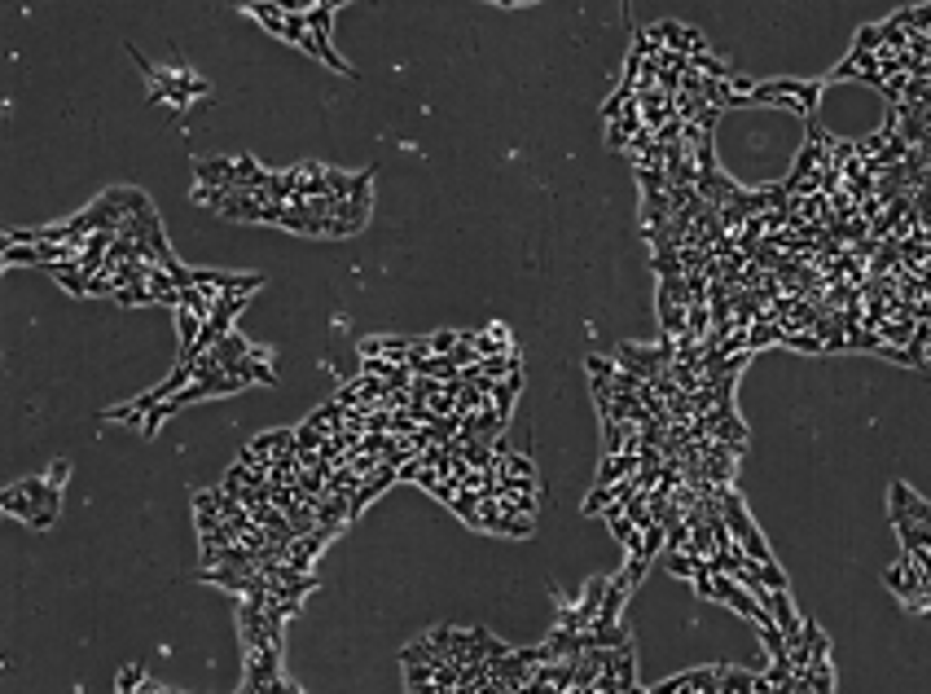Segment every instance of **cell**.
Instances as JSON below:
<instances>
[{
    "label": "cell",
    "instance_id": "6da1fadb",
    "mask_svg": "<svg viewBox=\"0 0 931 694\" xmlns=\"http://www.w3.org/2000/svg\"><path fill=\"white\" fill-rule=\"evenodd\" d=\"M128 53H133V62L141 67L145 84H150V101H159V106H176V110H185V106H194V97H207V93H211V79H202L198 70H189V67H154L150 58H141V53H136V44H128Z\"/></svg>",
    "mask_w": 931,
    "mask_h": 694
},
{
    "label": "cell",
    "instance_id": "7a4b0ae2",
    "mask_svg": "<svg viewBox=\"0 0 931 694\" xmlns=\"http://www.w3.org/2000/svg\"><path fill=\"white\" fill-rule=\"evenodd\" d=\"M817 97H822V79H765L751 88L747 106H778L804 119H817Z\"/></svg>",
    "mask_w": 931,
    "mask_h": 694
},
{
    "label": "cell",
    "instance_id": "3957f363",
    "mask_svg": "<svg viewBox=\"0 0 931 694\" xmlns=\"http://www.w3.org/2000/svg\"><path fill=\"white\" fill-rule=\"evenodd\" d=\"M303 14H308V32H312V40H308V53H317L326 67L352 75V67L338 58V49L330 44V23H334V14H338V5H303Z\"/></svg>",
    "mask_w": 931,
    "mask_h": 694
},
{
    "label": "cell",
    "instance_id": "277c9868",
    "mask_svg": "<svg viewBox=\"0 0 931 694\" xmlns=\"http://www.w3.org/2000/svg\"><path fill=\"white\" fill-rule=\"evenodd\" d=\"M18 488L27 493V501L35 505V519H32V528L35 532H44V528H53L58 523V510H62V488H53L44 475H32V479H18Z\"/></svg>",
    "mask_w": 931,
    "mask_h": 694
},
{
    "label": "cell",
    "instance_id": "5b68a950",
    "mask_svg": "<svg viewBox=\"0 0 931 694\" xmlns=\"http://www.w3.org/2000/svg\"><path fill=\"white\" fill-rule=\"evenodd\" d=\"M923 580H927V576H923V567H918L914 559H905V554L897 559V567H888V571H883V585H888V589H892V594H897L900 602L909 606V611L918 606Z\"/></svg>",
    "mask_w": 931,
    "mask_h": 694
},
{
    "label": "cell",
    "instance_id": "8992f818",
    "mask_svg": "<svg viewBox=\"0 0 931 694\" xmlns=\"http://www.w3.org/2000/svg\"><path fill=\"white\" fill-rule=\"evenodd\" d=\"M888 505H892V519H909L918 528H931V501H923L909 484H892L888 488Z\"/></svg>",
    "mask_w": 931,
    "mask_h": 694
},
{
    "label": "cell",
    "instance_id": "52a82bcc",
    "mask_svg": "<svg viewBox=\"0 0 931 694\" xmlns=\"http://www.w3.org/2000/svg\"><path fill=\"white\" fill-rule=\"evenodd\" d=\"M470 343H475L479 361H488V356H510V334H505V326H488V330L470 334Z\"/></svg>",
    "mask_w": 931,
    "mask_h": 694
},
{
    "label": "cell",
    "instance_id": "ba28073f",
    "mask_svg": "<svg viewBox=\"0 0 931 694\" xmlns=\"http://www.w3.org/2000/svg\"><path fill=\"white\" fill-rule=\"evenodd\" d=\"M0 510L9 514V519H23L27 528H32V519H35V505L27 501V493L18 488V484H9L5 493H0Z\"/></svg>",
    "mask_w": 931,
    "mask_h": 694
},
{
    "label": "cell",
    "instance_id": "9c48e42d",
    "mask_svg": "<svg viewBox=\"0 0 931 694\" xmlns=\"http://www.w3.org/2000/svg\"><path fill=\"white\" fill-rule=\"evenodd\" d=\"M804 681H808V690L813 694H834V668L831 660H813L804 672H799Z\"/></svg>",
    "mask_w": 931,
    "mask_h": 694
},
{
    "label": "cell",
    "instance_id": "30bf717a",
    "mask_svg": "<svg viewBox=\"0 0 931 694\" xmlns=\"http://www.w3.org/2000/svg\"><path fill=\"white\" fill-rule=\"evenodd\" d=\"M246 14L255 23H264L272 35H281V27H286V5H246Z\"/></svg>",
    "mask_w": 931,
    "mask_h": 694
},
{
    "label": "cell",
    "instance_id": "8fae6325",
    "mask_svg": "<svg viewBox=\"0 0 931 694\" xmlns=\"http://www.w3.org/2000/svg\"><path fill=\"white\" fill-rule=\"evenodd\" d=\"M448 510L462 519L466 528H479V496H475V493H466V488H462V493L453 496V505H448Z\"/></svg>",
    "mask_w": 931,
    "mask_h": 694
},
{
    "label": "cell",
    "instance_id": "7c38bea8",
    "mask_svg": "<svg viewBox=\"0 0 931 694\" xmlns=\"http://www.w3.org/2000/svg\"><path fill=\"white\" fill-rule=\"evenodd\" d=\"M664 562H668V571L681 576V580H695L698 567H703V559H695V554H664Z\"/></svg>",
    "mask_w": 931,
    "mask_h": 694
},
{
    "label": "cell",
    "instance_id": "4fadbf2b",
    "mask_svg": "<svg viewBox=\"0 0 931 694\" xmlns=\"http://www.w3.org/2000/svg\"><path fill=\"white\" fill-rule=\"evenodd\" d=\"M145 681H150V677H145V668H141V663H128V668L119 672V686H115V694H136Z\"/></svg>",
    "mask_w": 931,
    "mask_h": 694
},
{
    "label": "cell",
    "instance_id": "5bb4252c",
    "mask_svg": "<svg viewBox=\"0 0 931 694\" xmlns=\"http://www.w3.org/2000/svg\"><path fill=\"white\" fill-rule=\"evenodd\" d=\"M760 585H765V589H787V576H782L778 562H765V567H760Z\"/></svg>",
    "mask_w": 931,
    "mask_h": 694
},
{
    "label": "cell",
    "instance_id": "9a60e30c",
    "mask_svg": "<svg viewBox=\"0 0 931 694\" xmlns=\"http://www.w3.org/2000/svg\"><path fill=\"white\" fill-rule=\"evenodd\" d=\"M611 501H615V493H611V488H594V493H589V501H585V514H602Z\"/></svg>",
    "mask_w": 931,
    "mask_h": 694
},
{
    "label": "cell",
    "instance_id": "2e32d148",
    "mask_svg": "<svg viewBox=\"0 0 931 694\" xmlns=\"http://www.w3.org/2000/svg\"><path fill=\"white\" fill-rule=\"evenodd\" d=\"M44 479H49L53 488H62V484L70 479V462H67V458H58V462L49 466V470H44Z\"/></svg>",
    "mask_w": 931,
    "mask_h": 694
}]
</instances>
